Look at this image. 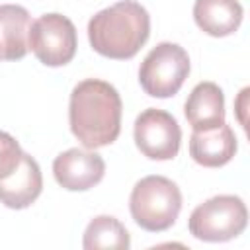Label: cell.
<instances>
[{
  "mask_svg": "<svg viewBox=\"0 0 250 250\" xmlns=\"http://www.w3.org/2000/svg\"><path fill=\"white\" fill-rule=\"evenodd\" d=\"M121 98L105 80L86 78L70 94L68 123L84 148H102L117 141L121 131Z\"/></svg>",
  "mask_w": 250,
  "mask_h": 250,
  "instance_id": "6da1fadb",
  "label": "cell"
},
{
  "mask_svg": "<svg viewBox=\"0 0 250 250\" xmlns=\"http://www.w3.org/2000/svg\"><path fill=\"white\" fill-rule=\"evenodd\" d=\"M150 35V16L139 2L121 0L88 21L92 49L113 61L133 59Z\"/></svg>",
  "mask_w": 250,
  "mask_h": 250,
  "instance_id": "7a4b0ae2",
  "label": "cell"
},
{
  "mask_svg": "<svg viewBox=\"0 0 250 250\" xmlns=\"http://www.w3.org/2000/svg\"><path fill=\"white\" fill-rule=\"evenodd\" d=\"M129 211L141 229L148 232L168 230L182 211V191L164 176H146L135 184Z\"/></svg>",
  "mask_w": 250,
  "mask_h": 250,
  "instance_id": "3957f363",
  "label": "cell"
},
{
  "mask_svg": "<svg viewBox=\"0 0 250 250\" xmlns=\"http://www.w3.org/2000/svg\"><path fill=\"white\" fill-rule=\"evenodd\" d=\"M248 211L238 195H215L199 203L188 221L189 234L203 242H227L244 232Z\"/></svg>",
  "mask_w": 250,
  "mask_h": 250,
  "instance_id": "277c9868",
  "label": "cell"
},
{
  "mask_svg": "<svg viewBox=\"0 0 250 250\" xmlns=\"http://www.w3.org/2000/svg\"><path fill=\"white\" fill-rule=\"evenodd\" d=\"M189 74V57L178 43H158L139 68L141 88L152 98H172Z\"/></svg>",
  "mask_w": 250,
  "mask_h": 250,
  "instance_id": "5b68a950",
  "label": "cell"
},
{
  "mask_svg": "<svg viewBox=\"0 0 250 250\" xmlns=\"http://www.w3.org/2000/svg\"><path fill=\"white\" fill-rule=\"evenodd\" d=\"M27 45L45 66H64L76 55V27L62 14H43L31 21Z\"/></svg>",
  "mask_w": 250,
  "mask_h": 250,
  "instance_id": "8992f818",
  "label": "cell"
},
{
  "mask_svg": "<svg viewBox=\"0 0 250 250\" xmlns=\"http://www.w3.org/2000/svg\"><path fill=\"white\" fill-rule=\"evenodd\" d=\"M137 148L150 160H172L180 150L182 129L164 109L148 107L139 113L133 129Z\"/></svg>",
  "mask_w": 250,
  "mask_h": 250,
  "instance_id": "52a82bcc",
  "label": "cell"
},
{
  "mask_svg": "<svg viewBox=\"0 0 250 250\" xmlns=\"http://www.w3.org/2000/svg\"><path fill=\"white\" fill-rule=\"evenodd\" d=\"M53 174L61 188L68 191H86L102 182L105 162L94 150L68 148L53 160Z\"/></svg>",
  "mask_w": 250,
  "mask_h": 250,
  "instance_id": "ba28073f",
  "label": "cell"
},
{
  "mask_svg": "<svg viewBox=\"0 0 250 250\" xmlns=\"http://www.w3.org/2000/svg\"><path fill=\"white\" fill-rule=\"evenodd\" d=\"M43 189L41 168L29 154L23 152L18 168L0 180V201L10 209H25L29 207Z\"/></svg>",
  "mask_w": 250,
  "mask_h": 250,
  "instance_id": "9c48e42d",
  "label": "cell"
},
{
  "mask_svg": "<svg viewBox=\"0 0 250 250\" xmlns=\"http://www.w3.org/2000/svg\"><path fill=\"white\" fill-rule=\"evenodd\" d=\"M236 148L234 131L227 123L209 131H193L189 137V154L199 166L205 168L225 166L232 160Z\"/></svg>",
  "mask_w": 250,
  "mask_h": 250,
  "instance_id": "30bf717a",
  "label": "cell"
},
{
  "mask_svg": "<svg viewBox=\"0 0 250 250\" xmlns=\"http://www.w3.org/2000/svg\"><path fill=\"white\" fill-rule=\"evenodd\" d=\"M184 113L193 131H209L225 123V96L215 82H199L188 96Z\"/></svg>",
  "mask_w": 250,
  "mask_h": 250,
  "instance_id": "8fae6325",
  "label": "cell"
},
{
  "mask_svg": "<svg viewBox=\"0 0 250 250\" xmlns=\"http://www.w3.org/2000/svg\"><path fill=\"white\" fill-rule=\"evenodd\" d=\"M242 6L238 0H195L193 20L197 27L211 37H227L242 23Z\"/></svg>",
  "mask_w": 250,
  "mask_h": 250,
  "instance_id": "7c38bea8",
  "label": "cell"
},
{
  "mask_svg": "<svg viewBox=\"0 0 250 250\" xmlns=\"http://www.w3.org/2000/svg\"><path fill=\"white\" fill-rule=\"evenodd\" d=\"M29 27L31 18L23 6L0 4V59L20 61L25 57Z\"/></svg>",
  "mask_w": 250,
  "mask_h": 250,
  "instance_id": "4fadbf2b",
  "label": "cell"
},
{
  "mask_svg": "<svg viewBox=\"0 0 250 250\" xmlns=\"http://www.w3.org/2000/svg\"><path fill=\"white\" fill-rule=\"evenodd\" d=\"M82 246L86 250H98V248L127 250L131 246V236L127 229L121 225V221H117L111 215H100L88 223L84 230Z\"/></svg>",
  "mask_w": 250,
  "mask_h": 250,
  "instance_id": "5bb4252c",
  "label": "cell"
},
{
  "mask_svg": "<svg viewBox=\"0 0 250 250\" xmlns=\"http://www.w3.org/2000/svg\"><path fill=\"white\" fill-rule=\"evenodd\" d=\"M23 150L20 143L6 131H0V180L10 176L21 162Z\"/></svg>",
  "mask_w": 250,
  "mask_h": 250,
  "instance_id": "9a60e30c",
  "label": "cell"
}]
</instances>
